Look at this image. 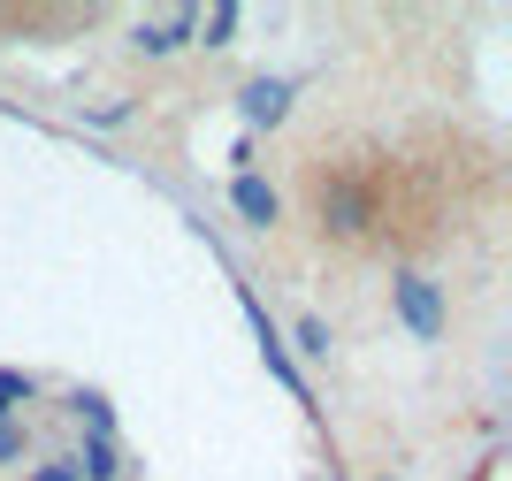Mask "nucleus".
I'll use <instances>...</instances> for the list:
<instances>
[{"instance_id": "f257e3e1", "label": "nucleus", "mask_w": 512, "mask_h": 481, "mask_svg": "<svg viewBox=\"0 0 512 481\" xmlns=\"http://www.w3.org/2000/svg\"><path fill=\"white\" fill-rule=\"evenodd\" d=\"M390 314L406 321L421 344H444V329H451V298H444V283L428 268H398L390 275Z\"/></svg>"}, {"instance_id": "f03ea898", "label": "nucleus", "mask_w": 512, "mask_h": 481, "mask_svg": "<svg viewBox=\"0 0 512 481\" xmlns=\"http://www.w3.org/2000/svg\"><path fill=\"white\" fill-rule=\"evenodd\" d=\"M321 237H367V222H375V199H367L360 184H321Z\"/></svg>"}, {"instance_id": "7ed1b4c3", "label": "nucleus", "mask_w": 512, "mask_h": 481, "mask_svg": "<svg viewBox=\"0 0 512 481\" xmlns=\"http://www.w3.org/2000/svg\"><path fill=\"white\" fill-rule=\"evenodd\" d=\"M230 207H237V222H253V230H276L283 222V191L268 184L260 168H245V176L230 184Z\"/></svg>"}, {"instance_id": "20e7f679", "label": "nucleus", "mask_w": 512, "mask_h": 481, "mask_svg": "<svg viewBox=\"0 0 512 481\" xmlns=\"http://www.w3.org/2000/svg\"><path fill=\"white\" fill-rule=\"evenodd\" d=\"M291 92H299L291 77H253L245 92H237V115H245L253 130H276L283 115H291Z\"/></svg>"}, {"instance_id": "39448f33", "label": "nucleus", "mask_w": 512, "mask_h": 481, "mask_svg": "<svg viewBox=\"0 0 512 481\" xmlns=\"http://www.w3.org/2000/svg\"><path fill=\"white\" fill-rule=\"evenodd\" d=\"M77 481H115L123 474V451H115V436H85V451H77Z\"/></svg>"}, {"instance_id": "423d86ee", "label": "nucleus", "mask_w": 512, "mask_h": 481, "mask_svg": "<svg viewBox=\"0 0 512 481\" xmlns=\"http://www.w3.org/2000/svg\"><path fill=\"white\" fill-rule=\"evenodd\" d=\"M69 413L85 420L92 436H115V405H107V398H100V390H69Z\"/></svg>"}, {"instance_id": "0eeeda50", "label": "nucleus", "mask_w": 512, "mask_h": 481, "mask_svg": "<svg viewBox=\"0 0 512 481\" xmlns=\"http://www.w3.org/2000/svg\"><path fill=\"white\" fill-rule=\"evenodd\" d=\"M291 344H299L306 359H329V344H337V336H329V321H321V314H299V321H291Z\"/></svg>"}, {"instance_id": "6e6552de", "label": "nucleus", "mask_w": 512, "mask_h": 481, "mask_svg": "<svg viewBox=\"0 0 512 481\" xmlns=\"http://www.w3.org/2000/svg\"><path fill=\"white\" fill-rule=\"evenodd\" d=\"M39 398V382L23 375V367H0V420H16V405Z\"/></svg>"}, {"instance_id": "1a4fd4ad", "label": "nucleus", "mask_w": 512, "mask_h": 481, "mask_svg": "<svg viewBox=\"0 0 512 481\" xmlns=\"http://www.w3.org/2000/svg\"><path fill=\"white\" fill-rule=\"evenodd\" d=\"M199 31H207L199 46H230V39H237V0H214L207 16H199Z\"/></svg>"}, {"instance_id": "9d476101", "label": "nucleus", "mask_w": 512, "mask_h": 481, "mask_svg": "<svg viewBox=\"0 0 512 481\" xmlns=\"http://www.w3.org/2000/svg\"><path fill=\"white\" fill-rule=\"evenodd\" d=\"M23 459V428L16 420H0V466H16Z\"/></svg>"}, {"instance_id": "9b49d317", "label": "nucleus", "mask_w": 512, "mask_h": 481, "mask_svg": "<svg viewBox=\"0 0 512 481\" xmlns=\"http://www.w3.org/2000/svg\"><path fill=\"white\" fill-rule=\"evenodd\" d=\"M31 481H77V466H69V459H54V466H39Z\"/></svg>"}, {"instance_id": "f8f14e48", "label": "nucleus", "mask_w": 512, "mask_h": 481, "mask_svg": "<svg viewBox=\"0 0 512 481\" xmlns=\"http://www.w3.org/2000/svg\"><path fill=\"white\" fill-rule=\"evenodd\" d=\"M375 481H398V474H375Z\"/></svg>"}]
</instances>
